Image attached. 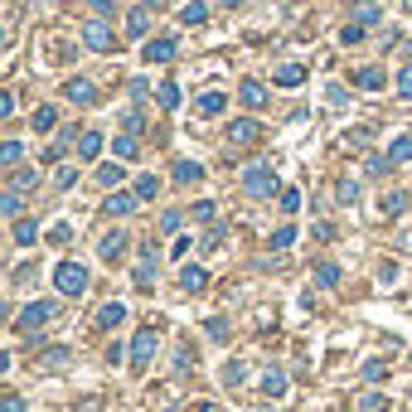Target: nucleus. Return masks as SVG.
Here are the masks:
<instances>
[{
	"mask_svg": "<svg viewBox=\"0 0 412 412\" xmlns=\"http://www.w3.org/2000/svg\"><path fill=\"white\" fill-rule=\"evenodd\" d=\"M325 102H330V107H344V88H339V83H330V88H325Z\"/></svg>",
	"mask_w": 412,
	"mask_h": 412,
	"instance_id": "47",
	"label": "nucleus"
},
{
	"mask_svg": "<svg viewBox=\"0 0 412 412\" xmlns=\"http://www.w3.org/2000/svg\"><path fill=\"white\" fill-rule=\"evenodd\" d=\"M121 126H126V131L136 136V131H141V112H126V116H121Z\"/></svg>",
	"mask_w": 412,
	"mask_h": 412,
	"instance_id": "49",
	"label": "nucleus"
},
{
	"mask_svg": "<svg viewBox=\"0 0 412 412\" xmlns=\"http://www.w3.org/2000/svg\"><path fill=\"white\" fill-rule=\"evenodd\" d=\"M112 151H116V160H136V155H141V141L126 131V136H116V141H112Z\"/></svg>",
	"mask_w": 412,
	"mask_h": 412,
	"instance_id": "20",
	"label": "nucleus"
},
{
	"mask_svg": "<svg viewBox=\"0 0 412 412\" xmlns=\"http://www.w3.org/2000/svg\"><path fill=\"white\" fill-rule=\"evenodd\" d=\"M238 98H243V107H252V112H257V107H267V88H262L257 78H247V83L238 88Z\"/></svg>",
	"mask_w": 412,
	"mask_h": 412,
	"instance_id": "11",
	"label": "nucleus"
},
{
	"mask_svg": "<svg viewBox=\"0 0 412 412\" xmlns=\"http://www.w3.org/2000/svg\"><path fill=\"white\" fill-rule=\"evenodd\" d=\"M335 194H339V204H354V199H359V180H339Z\"/></svg>",
	"mask_w": 412,
	"mask_h": 412,
	"instance_id": "35",
	"label": "nucleus"
},
{
	"mask_svg": "<svg viewBox=\"0 0 412 412\" xmlns=\"http://www.w3.org/2000/svg\"><path fill=\"white\" fill-rule=\"evenodd\" d=\"M379 20H383V10H379L374 0H359V5H354V24H379Z\"/></svg>",
	"mask_w": 412,
	"mask_h": 412,
	"instance_id": "22",
	"label": "nucleus"
},
{
	"mask_svg": "<svg viewBox=\"0 0 412 412\" xmlns=\"http://www.w3.org/2000/svg\"><path fill=\"white\" fill-rule=\"evenodd\" d=\"M262 393H267V398H282V393H287V374H282V369H267V374H262Z\"/></svg>",
	"mask_w": 412,
	"mask_h": 412,
	"instance_id": "21",
	"label": "nucleus"
},
{
	"mask_svg": "<svg viewBox=\"0 0 412 412\" xmlns=\"http://www.w3.org/2000/svg\"><path fill=\"white\" fill-rule=\"evenodd\" d=\"M54 185H59V190H73V185H78V170H73V165H68V170H59V180H54Z\"/></svg>",
	"mask_w": 412,
	"mask_h": 412,
	"instance_id": "45",
	"label": "nucleus"
},
{
	"mask_svg": "<svg viewBox=\"0 0 412 412\" xmlns=\"http://www.w3.org/2000/svg\"><path fill=\"white\" fill-rule=\"evenodd\" d=\"M136 204H141L136 190H131V194H126V190H112L107 204H102V213H107V218H126V213H136Z\"/></svg>",
	"mask_w": 412,
	"mask_h": 412,
	"instance_id": "7",
	"label": "nucleus"
},
{
	"mask_svg": "<svg viewBox=\"0 0 412 412\" xmlns=\"http://www.w3.org/2000/svg\"><path fill=\"white\" fill-rule=\"evenodd\" d=\"M160 107H165V112L180 107V88H175V83H160Z\"/></svg>",
	"mask_w": 412,
	"mask_h": 412,
	"instance_id": "39",
	"label": "nucleus"
},
{
	"mask_svg": "<svg viewBox=\"0 0 412 412\" xmlns=\"http://www.w3.org/2000/svg\"><path fill=\"white\" fill-rule=\"evenodd\" d=\"M339 39H344V44H359V39H364V24H344Z\"/></svg>",
	"mask_w": 412,
	"mask_h": 412,
	"instance_id": "44",
	"label": "nucleus"
},
{
	"mask_svg": "<svg viewBox=\"0 0 412 412\" xmlns=\"http://www.w3.org/2000/svg\"><path fill=\"white\" fill-rule=\"evenodd\" d=\"M136 194H141V199H155V194H160V180H155V175H141V180H136Z\"/></svg>",
	"mask_w": 412,
	"mask_h": 412,
	"instance_id": "34",
	"label": "nucleus"
},
{
	"mask_svg": "<svg viewBox=\"0 0 412 412\" xmlns=\"http://www.w3.org/2000/svg\"><path fill=\"white\" fill-rule=\"evenodd\" d=\"M93 10H102V15H107V10H112V0H93Z\"/></svg>",
	"mask_w": 412,
	"mask_h": 412,
	"instance_id": "53",
	"label": "nucleus"
},
{
	"mask_svg": "<svg viewBox=\"0 0 412 412\" xmlns=\"http://www.w3.org/2000/svg\"><path fill=\"white\" fill-rule=\"evenodd\" d=\"M49 320H54V306H49V301H34V306H24L20 315H15V330L29 335V330H44Z\"/></svg>",
	"mask_w": 412,
	"mask_h": 412,
	"instance_id": "5",
	"label": "nucleus"
},
{
	"mask_svg": "<svg viewBox=\"0 0 412 412\" xmlns=\"http://www.w3.org/2000/svg\"><path fill=\"white\" fill-rule=\"evenodd\" d=\"M78 155H83V160H98V155H102V136H98V131H83V136H78Z\"/></svg>",
	"mask_w": 412,
	"mask_h": 412,
	"instance_id": "19",
	"label": "nucleus"
},
{
	"mask_svg": "<svg viewBox=\"0 0 412 412\" xmlns=\"http://www.w3.org/2000/svg\"><path fill=\"white\" fill-rule=\"evenodd\" d=\"M383 374H388L383 359H369V364H364V379H369V383H383Z\"/></svg>",
	"mask_w": 412,
	"mask_h": 412,
	"instance_id": "40",
	"label": "nucleus"
},
{
	"mask_svg": "<svg viewBox=\"0 0 412 412\" xmlns=\"http://www.w3.org/2000/svg\"><path fill=\"white\" fill-rule=\"evenodd\" d=\"M126 247H131V238L116 228V233H107V238H102V247H98V252H102V262H121V257H126Z\"/></svg>",
	"mask_w": 412,
	"mask_h": 412,
	"instance_id": "8",
	"label": "nucleus"
},
{
	"mask_svg": "<svg viewBox=\"0 0 412 412\" xmlns=\"http://www.w3.org/2000/svg\"><path fill=\"white\" fill-rule=\"evenodd\" d=\"M146 34H151V10L136 5V10L126 15V39H146Z\"/></svg>",
	"mask_w": 412,
	"mask_h": 412,
	"instance_id": "9",
	"label": "nucleus"
},
{
	"mask_svg": "<svg viewBox=\"0 0 412 412\" xmlns=\"http://www.w3.org/2000/svg\"><path fill=\"white\" fill-rule=\"evenodd\" d=\"M83 44L98 49V54H112V49H116V34H112L107 20H88V24H83Z\"/></svg>",
	"mask_w": 412,
	"mask_h": 412,
	"instance_id": "4",
	"label": "nucleus"
},
{
	"mask_svg": "<svg viewBox=\"0 0 412 412\" xmlns=\"http://www.w3.org/2000/svg\"><path fill=\"white\" fill-rule=\"evenodd\" d=\"M180 287H185V291H204V287H208V272H204V267H194V262H190V267L180 272Z\"/></svg>",
	"mask_w": 412,
	"mask_h": 412,
	"instance_id": "18",
	"label": "nucleus"
},
{
	"mask_svg": "<svg viewBox=\"0 0 412 412\" xmlns=\"http://www.w3.org/2000/svg\"><path fill=\"white\" fill-rule=\"evenodd\" d=\"M194 412H213V408H208V403H204V408H194Z\"/></svg>",
	"mask_w": 412,
	"mask_h": 412,
	"instance_id": "55",
	"label": "nucleus"
},
{
	"mask_svg": "<svg viewBox=\"0 0 412 412\" xmlns=\"http://www.w3.org/2000/svg\"><path fill=\"white\" fill-rule=\"evenodd\" d=\"M403 208H408V194H398V190H393V194H383V213H388V218H398Z\"/></svg>",
	"mask_w": 412,
	"mask_h": 412,
	"instance_id": "32",
	"label": "nucleus"
},
{
	"mask_svg": "<svg viewBox=\"0 0 412 412\" xmlns=\"http://www.w3.org/2000/svg\"><path fill=\"white\" fill-rule=\"evenodd\" d=\"M208 339H228V325L223 320H208Z\"/></svg>",
	"mask_w": 412,
	"mask_h": 412,
	"instance_id": "50",
	"label": "nucleus"
},
{
	"mask_svg": "<svg viewBox=\"0 0 412 412\" xmlns=\"http://www.w3.org/2000/svg\"><path fill=\"white\" fill-rule=\"evenodd\" d=\"M388 160H393V165H408L412 160V136H398V141L388 146Z\"/></svg>",
	"mask_w": 412,
	"mask_h": 412,
	"instance_id": "25",
	"label": "nucleus"
},
{
	"mask_svg": "<svg viewBox=\"0 0 412 412\" xmlns=\"http://www.w3.org/2000/svg\"><path fill=\"white\" fill-rule=\"evenodd\" d=\"M175 180H180V185H199V180H204V165H199V160H175Z\"/></svg>",
	"mask_w": 412,
	"mask_h": 412,
	"instance_id": "16",
	"label": "nucleus"
},
{
	"mask_svg": "<svg viewBox=\"0 0 412 412\" xmlns=\"http://www.w3.org/2000/svg\"><path fill=\"white\" fill-rule=\"evenodd\" d=\"M5 412H24V403L20 398H5Z\"/></svg>",
	"mask_w": 412,
	"mask_h": 412,
	"instance_id": "52",
	"label": "nucleus"
},
{
	"mask_svg": "<svg viewBox=\"0 0 412 412\" xmlns=\"http://www.w3.org/2000/svg\"><path fill=\"white\" fill-rule=\"evenodd\" d=\"M136 287H141V291H155V247L141 257V267H136Z\"/></svg>",
	"mask_w": 412,
	"mask_h": 412,
	"instance_id": "13",
	"label": "nucleus"
},
{
	"mask_svg": "<svg viewBox=\"0 0 412 412\" xmlns=\"http://www.w3.org/2000/svg\"><path fill=\"white\" fill-rule=\"evenodd\" d=\"M20 155H24V146H20V141H5V146H0V165H5V170H15V165H20Z\"/></svg>",
	"mask_w": 412,
	"mask_h": 412,
	"instance_id": "27",
	"label": "nucleus"
},
{
	"mask_svg": "<svg viewBox=\"0 0 412 412\" xmlns=\"http://www.w3.org/2000/svg\"><path fill=\"white\" fill-rule=\"evenodd\" d=\"M49 238H54V243H68V238H73V228H68V223H54V228H49Z\"/></svg>",
	"mask_w": 412,
	"mask_h": 412,
	"instance_id": "48",
	"label": "nucleus"
},
{
	"mask_svg": "<svg viewBox=\"0 0 412 412\" xmlns=\"http://www.w3.org/2000/svg\"><path fill=\"white\" fill-rule=\"evenodd\" d=\"M121 180H126L121 160H112V165H98V185H102V190H121Z\"/></svg>",
	"mask_w": 412,
	"mask_h": 412,
	"instance_id": "15",
	"label": "nucleus"
},
{
	"mask_svg": "<svg viewBox=\"0 0 412 412\" xmlns=\"http://www.w3.org/2000/svg\"><path fill=\"white\" fill-rule=\"evenodd\" d=\"M243 190H247L252 199H272V194H277V170H272L267 160H252V165L243 170Z\"/></svg>",
	"mask_w": 412,
	"mask_h": 412,
	"instance_id": "1",
	"label": "nucleus"
},
{
	"mask_svg": "<svg viewBox=\"0 0 412 412\" xmlns=\"http://www.w3.org/2000/svg\"><path fill=\"white\" fill-rule=\"evenodd\" d=\"M194 218H199V223H208V218H213V204H208V199H199V204H194Z\"/></svg>",
	"mask_w": 412,
	"mask_h": 412,
	"instance_id": "51",
	"label": "nucleus"
},
{
	"mask_svg": "<svg viewBox=\"0 0 412 412\" xmlns=\"http://www.w3.org/2000/svg\"><path fill=\"white\" fill-rule=\"evenodd\" d=\"M398 93L412 102V63H403V73H398Z\"/></svg>",
	"mask_w": 412,
	"mask_h": 412,
	"instance_id": "42",
	"label": "nucleus"
},
{
	"mask_svg": "<svg viewBox=\"0 0 412 412\" xmlns=\"http://www.w3.org/2000/svg\"><path fill=\"white\" fill-rule=\"evenodd\" d=\"M155 349H160V335H155V325L136 330V339H131V369H151Z\"/></svg>",
	"mask_w": 412,
	"mask_h": 412,
	"instance_id": "3",
	"label": "nucleus"
},
{
	"mask_svg": "<svg viewBox=\"0 0 412 412\" xmlns=\"http://www.w3.org/2000/svg\"><path fill=\"white\" fill-rule=\"evenodd\" d=\"M301 208V194L296 190H282V213H296Z\"/></svg>",
	"mask_w": 412,
	"mask_h": 412,
	"instance_id": "43",
	"label": "nucleus"
},
{
	"mask_svg": "<svg viewBox=\"0 0 412 412\" xmlns=\"http://www.w3.org/2000/svg\"><path fill=\"white\" fill-rule=\"evenodd\" d=\"M272 78H277V88H301V83H306V68H301V63H282Z\"/></svg>",
	"mask_w": 412,
	"mask_h": 412,
	"instance_id": "12",
	"label": "nucleus"
},
{
	"mask_svg": "<svg viewBox=\"0 0 412 412\" xmlns=\"http://www.w3.org/2000/svg\"><path fill=\"white\" fill-rule=\"evenodd\" d=\"M54 287H59L63 296H83V291H88V267H78V262H59V267H54Z\"/></svg>",
	"mask_w": 412,
	"mask_h": 412,
	"instance_id": "2",
	"label": "nucleus"
},
{
	"mask_svg": "<svg viewBox=\"0 0 412 412\" xmlns=\"http://www.w3.org/2000/svg\"><path fill=\"white\" fill-rule=\"evenodd\" d=\"M141 5H160V0H141Z\"/></svg>",
	"mask_w": 412,
	"mask_h": 412,
	"instance_id": "56",
	"label": "nucleus"
},
{
	"mask_svg": "<svg viewBox=\"0 0 412 412\" xmlns=\"http://www.w3.org/2000/svg\"><path fill=\"white\" fill-rule=\"evenodd\" d=\"M315 282H320V287H339V267H335V262H320V267H315Z\"/></svg>",
	"mask_w": 412,
	"mask_h": 412,
	"instance_id": "30",
	"label": "nucleus"
},
{
	"mask_svg": "<svg viewBox=\"0 0 412 412\" xmlns=\"http://www.w3.org/2000/svg\"><path fill=\"white\" fill-rule=\"evenodd\" d=\"M218 5H223V10H238V5H243V0H218Z\"/></svg>",
	"mask_w": 412,
	"mask_h": 412,
	"instance_id": "54",
	"label": "nucleus"
},
{
	"mask_svg": "<svg viewBox=\"0 0 412 412\" xmlns=\"http://www.w3.org/2000/svg\"><path fill=\"white\" fill-rule=\"evenodd\" d=\"M68 98H73L78 107H93L98 102V88H93L88 78H73V83H68Z\"/></svg>",
	"mask_w": 412,
	"mask_h": 412,
	"instance_id": "14",
	"label": "nucleus"
},
{
	"mask_svg": "<svg viewBox=\"0 0 412 412\" xmlns=\"http://www.w3.org/2000/svg\"><path fill=\"white\" fill-rule=\"evenodd\" d=\"M121 320H126V306H121V301H107V306L98 310V325H102V330H116Z\"/></svg>",
	"mask_w": 412,
	"mask_h": 412,
	"instance_id": "17",
	"label": "nucleus"
},
{
	"mask_svg": "<svg viewBox=\"0 0 412 412\" xmlns=\"http://www.w3.org/2000/svg\"><path fill=\"white\" fill-rule=\"evenodd\" d=\"M354 83H359L364 93H379V88H383V68H359V73H354Z\"/></svg>",
	"mask_w": 412,
	"mask_h": 412,
	"instance_id": "23",
	"label": "nucleus"
},
{
	"mask_svg": "<svg viewBox=\"0 0 412 412\" xmlns=\"http://www.w3.org/2000/svg\"><path fill=\"white\" fill-rule=\"evenodd\" d=\"M243 379H247V369H243L238 359H233V364H223V383H228V388H238Z\"/></svg>",
	"mask_w": 412,
	"mask_h": 412,
	"instance_id": "38",
	"label": "nucleus"
},
{
	"mask_svg": "<svg viewBox=\"0 0 412 412\" xmlns=\"http://www.w3.org/2000/svg\"><path fill=\"white\" fill-rule=\"evenodd\" d=\"M383 408H388L383 393H364V403H359V412H383Z\"/></svg>",
	"mask_w": 412,
	"mask_h": 412,
	"instance_id": "41",
	"label": "nucleus"
},
{
	"mask_svg": "<svg viewBox=\"0 0 412 412\" xmlns=\"http://www.w3.org/2000/svg\"><path fill=\"white\" fill-rule=\"evenodd\" d=\"M175 59V39H146V63H170Z\"/></svg>",
	"mask_w": 412,
	"mask_h": 412,
	"instance_id": "10",
	"label": "nucleus"
},
{
	"mask_svg": "<svg viewBox=\"0 0 412 412\" xmlns=\"http://www.w3.org/2000/svg\"><path fill=\"white\" fill-rule=\"evenodd\" d=\"M0 213H5V218H20V190H5V194H0Z\"/></svg>",
	"mask_w": 412,
	"mask_h": 412,
	"instance_id": "31",
	"label": "nucleus"
},
{
	"mask_svg": "<svg viewBox=\"0 0 412 412\" xmlns=\"http://www.w3.org/2000/svg\"><path fill=\"white\" fill-rule=\"evenodd\" d=\"M34 180H39V175H34V170H20V165H15V170H10V190H29V185H34Z\"/></svg>",
	"mask_w": 412,
	"mask_h": 412,
	"instance_id": "33",
	"label": "nucleus"
},
{
	"mask_svg": "<svg viewBox=\"0 0 412 412\" xmlns=\"http://www.w3.org/2000/svg\"><path fill=\"white\" fill-rule=\"evenodd\" d=\"M39 364H44V369H63V364H68V349H44Z\"/></svg>",
	"mask_w": 412,
	"mask_h": 412,
	"instance_id": "37",
	"label": "nucleus"
},
{
	"mask_svg": "<svg viewBox=\"0 0 412 412\" xmlns=\"http://www.w3.org/2000/svg\"><path fill=\"white\" fill-rule=\"evenodd\" d=\"M223 107H228V98H223V93H204V98H199V112H204V116H218Z\"/></svg>",
	"mask_w": 412,
	"mask_h": 412,
	"instance_id": "29",
	"label": "nucleus"
},
{
	"mask_svg": "<svg viewBox=\"0 0 412 412\" xmlns=\"http://www.w3.org/2000/svg\"><path fill=\"white\" fill-rule=\"evenodd\" d=\"M34 238H39V223H34V218H15V243H20V247H29Z\"/></svg>",
	"mask_w": 412,
	"mask_h": 412,
	"instance_id": "24",
	"label": "nucleus"
},
{
	"mask_svg": "<svg viewBox=\"0 0 412 412\" xmlns=\"http://www.w3.org/2000/svg\"><path fill=\"white\" fill-rule=\"evenodd\" d=\"M180 223H185V213H180V208H170V213H165V218H160V228H165V233H175V228H180Z\"/></svg>",
	"mask_w": 412,
	"mask_h": 412,
	"instance_id": "46",
	"label": "nucleus"
},
{
	"mask_svg": "<svg viewBox=\"0 0 412 412\" xmlns=\"http://www.w3.org/2000/svg\"><path fill=\"white\" fill-rule=\"evenodd\" d=\"M29 126H34V131H54V126H59V112H54V107H39V112L29 116Z\"/></svg>",
	"mask_w": 412,
	"mask_h": 412,
	"instance_id": "26",
	"label": "nucleus"
},
{
	"mask_svg": "<svg viewBox=\"0 0 412 412\" xmlns=\"http://www.w3.org/2000/svg\"><path fill=\"white\" fill-rule=\"evenodd\" d=\"M180 20H185V24H204V20H208V5H204V0H190Z\"/></svg>",
	"mask_w": 412,
	"mask_h": 412,
	"instance_id": "28",
	"label": "nucleus"
},
{
	"mask_svg": "<svg viewBox=\"0 0 412 412\" xmlns=\"http://www.w3.org/2000/svg\"><path fill=\"white\" fill-rule=\"evenodd\" d=\"M291 243H296V228H291V223H282V228L272 233V247L282 252V247H291Z\"/></svg>",
	"mask_w": 412,
	"mask_h": 412,
	"instance_id": "36",
	"label": "nucleus"
},
{
	"mask_svg": "<svg viewBox=\"0 0 412 412\" xmlns=\"http://www.w3.org/2000/svg\"><path fill=\"white\" fill-rule=\"evenodd\" d=\"M262 141V126L252 121V116H238L233 126H228V146H257Z\"/></svg>",
	"mask_w": 412,
	"mask_h": 412,
	"instance_id": "6",
	"label": "nucleus"
}]
</instances>
